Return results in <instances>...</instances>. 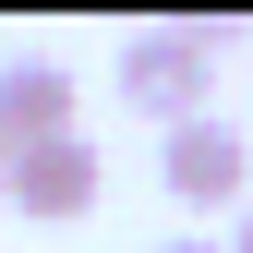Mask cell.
Returning a JSON list of instances; mask_svg holds the SVG:
<instances>
[{
  "instance_id": "obj_1",
  "label": "cell",
  "mask_w": 253,
  "mask_h": 253,
  "mask_svg": "<svg viewBox=\"0 0 253 253\" xmlns=\"http://www.w3.org/2000/svg\"><path fill=\"white\" fill-rule=\"evenodd\" d=\"M217 37H229L217 12H193V24H145V37H121V109H145L157 133L205 121V73H217Z\"/></svg>"
},
{
  "instance_id": "obj_2",
  "label": "cell",
  "mask_w": 253,
  "mask_h": 253,
  "mask_svg": "<svg viewBox=\"0 0 253 253\" xmlns=\"http://www.w3.org/2000/svg\"><path fill=\"white\" fill-rule=\"evenodd\" d=\"M157 181H169V205L181 217H217V205H253V133H241V121H181V133H157Z\"/></svg>"
},
{
  "instance_id": "obj_3",
  "label": "cell",
  "mask_w": 253,
  "mask_h": 253,
  "mask_svg": "<svg viewBox=\"0 0 253 253\" xmlns=\"http://www.w3.org/2000/svg\"><path fill=\"white\" fill-rule=\"evenodd\" d=\"M0 193H12L24 217H48V229H60V217H97V193H109V157L84 145V133H60V145H24Z\"/></svg>"
},
{
  "instance_id": "obj_4",
  "label": "cell",
  "mask_w": 253,
  "mask_h": 253,
  "mask_svg": "<svg viewBox=\"0 0 253 253\" xmlns=\"http://www.w3.org/2000/svg\"><path fill=\"white\" fill-rule=\"evenodd\" d=\"M0 133H12V157L84 133V121H73V73H60V60H12V73H0Z\"/></svg>"
},
{
  "instance_id": "obj_5",
  "label": "cell",
  "mask_w": 253,
  "mask_h": 253,
  "mask_svg": "<svg viewBox=\"0 0 253 253\" xmlns=\"http://www.w3.org/2000/svg\"><path fill=\"white\" fill-rule=\"evenodd\" d=\"M157 253H229V241H205V229H181V241H157Z\"/></svg>"
},
{
  "instance_id": "obj_6",
  "label": "cell",
  "mask_w": 253,
  "mask_h": 253,
  "mask_svg": "<svg viewBox=\"0 0 253 253\" xmlns=\"http://www.w3.org/2000/svg\"><path fill=\"white\" fill-rule=\"evenodd\" d=\"M229 253H253V205H241V217H229Z\"/></svg>"
},
{
  "instance_id": "obj_7",
  "label": "cell",
  "mask_w": 253,
  "mask_h": 253,
  "mask_svg": "<svg viewBox=\"0 0 253 253\" xmlns=\"http://www.w3.org/2000/svg\"><path fill=\"white\" fill-rule=\"evenodd\" d=\"M0 181H12V133H0Z\"/></svg>"
}]
</instances>
